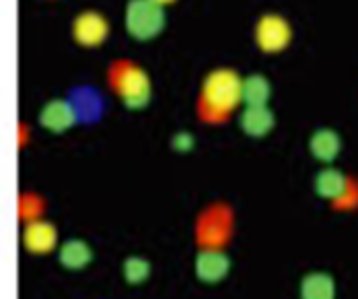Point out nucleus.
Returning <instances> with one entry per match:
<instances>
[{
    "label": "nucleus",
    "mask_w": 358,
    "mask_h": 299,
    "mask_svg": "<svg viewBox=\"0 0 358 299\" xmlns=\"http://www.w3.org/2000/svg\"><path fill=\"white\" fill-rule=\"evenodd\" d=\"M243 89V78L231 69H216L204 78L202 91L198 97V116L202 122L220 124L227 122L231 112L237 108Z\"/></svg>",
    "instance_id": "obj_1"
},
{
    "label": "nucleus",
    "mask_w": 358,
    "mask_h": 299,
    "mask_svg": "<svg viewBox=\"0 0 358 299\" xmlns=\"http://www.w3.org/2000/svg\"><path fill=\"white\" fill-rule=\"evenodd\" d=\"M235 233V209L227 200H210L194 221V242L198 248H227Z\"/></svg>",
    "instance_id": "obj_2"
},
{
    "label": "nucleus",
    "mask_w": 358,
    "mask_h": 299,
    "mask_svg": "<svg viewBox=\"0 0 358 299\" xmlns=\"http://www.w3.org/2000/svg\"><path fill=\"white\" fill-rule=\"evenodd\" d=\"M109 83L122 104L130 110H143L148 106L152 87L150 78L141 67L132 62H115L109 69Z\"/></svg>",
    "instance_id": "obj_3"
},
{
    "label": "nucleus",
    "mask_w": 358,
    "mask_h": 299,
    "mask_svg": "<svg viewBox=\"0 0 358 299\" xmlns=\"http://www.w3.org/2000/svg\"><path fill=\"white\" fill-rule=\"evenodd\" d=\"M165 25L163 6L152 0H130L126 8V27L138 41L157 38Z\"/></svg>",
    "instance_id": "obj_4"
},
{
    "label": "nucleus",
    "mask_w": 358,
    "mask_h": 299,
    "mask_svg": "<svg viewBox=\"0 0 358 299\" xmlns=\"http://www.w3.org/2000/svg\"><path fill=\"white\" fill-rule=\"evenodd\" d=\"M292 38V29L287 19L278 15H264L255 27V41L264 52H280Z\"/></svg>",
    "instance_id": "obj_5"
},
{
    "label": "nucleus",
    "mask_w": 358,
    "mask_h": 299,
    "mask_svg": "<svg viewBox=\"0 0 358 299\" xmlns=\"http://www.w3.org/2000/svg\"><path fill=\"white\" fill-rule=\"evenodd\" d=\"M194 270L202 283L215 285L229 274L231 258L224 248H200L194 260Z\"/></svg>",
    "instance_id": "obj_6"
},
{
    "label": "nucleus",
    "mask_w": 358,
    "mask_h": 299,
    "mask_svg": "<svg viewBox=\"0 0 358 299\" xmlns=\"http://www.w3.org/2000/svg\"><path fill=\"white\" fill-rule=\"evenodd\" d=\"M23 246L29 254H50L58 246V227L50 219H37L29 221L23 227Z\"/></svg>",
    "instance_id": "obj_7"
},
{
    "label": "nucleus",
    "mask_w": 358,
    "mask_h": 299,
    "mask_svg": "<svg viewBox=\"0 0 358 299\" xmlns=\"http://www.w3.org/2000/svg\"><path fill=\"white\" fill-rule=\"evenodd\" d=\"M109 34V25L103 15L95 11H85L74 19L72 36L80 46H99Z\"/></svg>",
    "instance_id": "obj_8"
},
{
    "label": "nucleus",
    "mask_w": 358,
    "mask_h": 299,
    "mask_svg": "<svg viewBox=\"0 0 358 299\" xmlns=\"http://www.w3.org/2000/svg\"><path fill=\"white\" fill-rule=\"evenodd\" d=\"M76 120H78L76 110L66 99H52L39 112L41 126L48 128L50 132H64V130H69L71 126L76 124Z\"/></svg>",
    "instance_id": "obj_9"
},
{
    "label": "nucleus",
    "mask_w": 358,
    "mask_h": 299,
    "mask_svg": "<svg viewBox=\"0 0 358 299\" xmlns=\"http://www.w3.org/2000/svg\"><path fill=\"white\" fill-rule=\"evenodd\" d=\"M301 299H336V281L329 272L313 270L301 279L299 287Z\"/></svg>",
    "instance_id": "obj_10"
},
{
    "label": "nucleus",
    "mask_w": 358,
    "mask_h": 299,
    "mask_svg": "<svg viewBox=\"0 0 358 299\" xmlns=\"http://www.w3.org/2000/svg\"><path fill=\"white\" fill-rule=\"evenodd\" d=\"M241 128L245 134L255 137V139H262L266 137L272 128H274V113L268 106H248L243 112H241Z\"/></svg>",
    "instance_id": "obj_11"
},
{
    "label": "nucleus",
    "mask_w": 358,
    "mask_h": 299,
    "mask_svg": "<svg viewBox=\"0 0 358 299\" xmlns=\"http://www.w3.org/2000/svg\"><path fill=\"white\" fill-rule=\"evenodd\" d=\"M58 256H60V262H62L64 268H69V270H80V268L89 266L91 260H93V248L85 239L74 237V239H66L60 246Z\"/></svg>",
    "instance_id": "obj_12"
},
{
    "label": "nucleus",
    "mask_w": 358,
    "mask_h": 299,
    "mask_svg": "<svg viewBox=\"0 0 358 299\" xmlns=\"http://www.w3.org/2000/svg\"><path fill=\"white\" fill-rule=\"evenodd\" d=\"M309 149H311V155L315 159L329 163L340 155V149H342L340 134L331 128H320L313 132V137L309 141Z\"/></svg>",
    "instance_id": "obj_13"
},
{
    "label": "nucleus",
    "mask_w": 358,
    "mask_h": 299,
    "mask_svg": "<svg viewBox=\"0 0 358 299\" xmlns=\"http://www.w3.org/2000/svg\"><path fill=\"white\" fill-rule=\"evenodd\" d=\"M348 174H342L336 167H325L315 176V192L325 198L327 202H334L348 184Z\"/></svg>",
    "instance_id": "obj_14"
},
{
    "label": "nucleus",
    "mask_w": 358,
    "mask_h": 299,
    "mask_svg": "<svg viewBox=\"0 0 358 299\" xmlns=\"http://www.w3.org/2000/svg\"><path fill=\"white\" fill-rule=\"evenodd\" d=\"M48 211V200L36 192V190H25L19 194V200H17V215L23 223H29V221H37V219H43Z\"/></svg>",
    "instance_id": "obj_15"
},
{
    "label": "nucleus",
    "mask_w": 358,
    "mask_h": 299,
    "mask_svg": "<svg viewBox=\"0 0 358 299\" xmlns=\"http://www.w3.org/2000/svg\"><path fill=\"white\" fill-rule=\"evenodd\" d=\"M270 95H272V87L266 76L250 75L243 78L241 97H243L245 106H266Z\"/></svg>",
    "instance_id": "obj_16"
},
{
    "label": "nucleus",
    "mask_w": 358,
    "mask_h": 299,
    "mask_svg": "<svg viewBox=\"0 0 358 299\" xmlns=\"http://www.w3.org/2000/svg\"><path fill=\"white\" fill-rule=\"evenodd\" d=\"M122 274L130 285H141L150 277V262L144 256H128L122 264Z\"/></svg>",
    "instance_id": "obj_17"
},
{
    "label": "nucleus",
    "mask_w": 358,
    "mask_h": 299,
    "mask_svg": "<svg viewBox=\"0 0 358 299\" xmlns=\"http://www.w3.org/2000/svg\"><path fill=\"white\" fill-rule=\"evenodd\" d=\"M329 207L338 213H350V211H357L358 209V178L357 176H350L348 178V184L344 188V192L334 200L329 202Z\"/></svg>",
    "instance_id": "obj_18"
},
{
    "label": "nucleus",
    "mask_w": 358,
    "mask_h": 299,
    "mask_svg": "<svg viewBox=\"0 0 358 299\" xmlns=\"http://www.w3.org/2000/svg\"><path fill=\"white\" fill-rule=\"evenodd\" d=\"M173 147L178 151H189L194 147V139H192V134L189 132H179L178 137L173 139Z\"/></svg>",
    "instance_id": "obj_19"
},
{
    "label": "nucleus",
    "mask_w": 358,
    "mask_h": 299,
    "mask_svg": "<svg viewBox=\"0 0 358 299\" xmlns=\"http://www.w3.org/2000/svg\"><path fill=\"white\" fill-rule=\"evenodd\" d=\"M152 2H157V4L163 6V4H171V2H176V0H152Z\"/></svg>",
    "instance_id": "obj_20"
}]
</instances>
